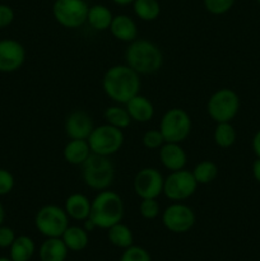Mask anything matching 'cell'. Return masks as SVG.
Listing matches in <instances>:
<instances>
[{
	"instance_id": "cell-1",
	"label": "cell",
	"mask_w": 260,
	"mask_h": 261,
	"mask_svg": "<svg viewBox=\"0 0 260 261\" xmlns=\"http://www.w3.org/2000/svg\"><path fill=\"white\" fill-rule=\"evenodd\" d=\"M140 75L129 65H114L109 68L102 79V88L110 99L117 105H125L139 94Z\"/></svg>"
},
{
	"instance_id": "cell-2",
	"label": "cell",
	"mask_w": 260,
	"mask_h": 261,
	"mask_svg": "<svg viewBox=\"0 0 260 261\" xmlns=\"http://www.w3.org/2000/svg\"><path fill=\"white\" fill-rule=\"evenodd\" d=\"M125 60L139 75H150L162 68L163 54L154 42L148 40H135L129 43L125 51Z\"/></svg>"
},
{
	"instance_id": "cell-3",
	"label": "cell",
	"mask_w": 260,
	"mask_h": 261,
	"mask_svg": "<svg viewBox=\"0 0 260 261\" xmlns=\"http://www.w3.org/2000/svg\"><path fill=\"white\" fill-rule=\"evenodd\" d=\"M125 205L121 196L111 190L98 191L92 200L89 219L97 228L109 229L110 227L120 223L124 218Z\"/></svg>"
},
{
	"instance_id": "cell-4",
	"label": "cell",
	"mask_w": 260,
	"mask_h": 261,
	"mask_svg": "<svg viewBox=\"0 0 260 261\" xmlns=\"http://www.w3.org/2000/svg\"><path fill=\"white\" fill-rule=\"evenodd\" d=\"M82 178L92 190H107L115 180L114 163L107 155L91 153L82 165Z\"/></svg>"
},
{
	"instance_id": "cell-5",
	"label": "cell",
	"mask_w": 260,
	"mask_h": 261,
	"mask_svg": "<svg viewBox=\"0 0 260 261\" xmlns=\"http://www.w3.org/2000/svg\"><path fill=\"white\" fill-rule=\"evenodd\" d=\"M240 110V97L233 89L221 88L206 102V112L213 121L231 122Z\"/></svg>"
},
{
	"instance_id": "cell-6",
	"label": "cell",
	"mask_w": 260,
	"mask_h": 261,
	"mask_svg": "<svg viewBox=\"0 0 260 261\" xmlns=\"http://www.w3.org/2000/svg\"><path fill=\"white\" fill-rule=\"evenodd\" d=\"M191 127L190 115L178 107L167 110L160 122V132L166 143H183L190 135Z\"/></svg>"
},
{
	"instance_id": "cell-7",
	"label": "cell",
	"mask_w": 260,
	"mask_h": 261,
	"mask_svg": "<svg viewBox=\"0 0 260 261\" xmlns=\"http://www.w3.org/2000/svg\"><path fill=\"white\" fill-rule=\"evenodd\" d=\"M35 226L45 237H61L69 227V217L65 209L54 204L43 205L35 216Z\"/></svg>"
},
{
	"instance_id": "cell-8",
	"label": "cell",
	"mask_w": 260,
	"mask_h": 261,
	"mask_svg": "<svg viewBox=\"0 0 260 261\" xmlns=\"http://www.w3.org/2000/svg\"><path fill=\"white\" fill-rule=\"evenodd\" d=\"M87 140H88L92 153L110 157L121 149L125 137L121 129H117L109 124H103L99 126H94Z\"/></svg>"
},
{
	"instance_id": "cell-9",
	"label": "cell",
	"mask_w": 260,
	"mask_h": 261,
	"mask_svg": "<svg viewBox=\"0 0 260 261\" xmlns=\"http://www.w3.org/2000/svg\"><path fill=\"white\" fill-rule=\"evenodd\" d=\"M88 9L86 0H55L53 15L61 27L76 30L87 23Z\"/></svg>"
},
{
	"instance_id": "cell-10",
	"label": "cell",
	"mask_w": 260,
	"mask_h": 261,
	"mask_svg": "<svg viewBox=\"0 0 260 261\" xmlns=\"http://www.w3.org/2000/svg\"><path fill=\"white\" fill-rule=\"evenodd\" d=\"M198 189V182L193 172L188 170L172 171L163 182V194L171 201H184L193 196Z\"/></svg>"
},
{
	"instance_id": "cell-11",
	"label": "cell",
	"mask_w": 260,
	"mask_h": 261,
	"mask_svg": "<svg viewBox=\"0 0 260 261\" xmlns=\"http://www.w3.org/2000/svg\"><path fill=\"white\" fill-rule=\"evenodd\" d=\"M196 222L193 209L181 201H173L163 211L162 223L172 233H186Z\"/></svg>"
},
{
	"instance_id": "cell-12",
	"label": "cell",
	"mask_w": 260,
	"mask_h": 261,
	"mask_svg": "<svg viewBox=\"0 0 260 261\" xmlns=\"http://www.w3.org/2000/svg\"><path fill=\"white\" fill-rule=\"evenodd\" d=\"M165 177L157 168L145 167L138 171L134 177V191L140 199H157L163 194Z\"/></svg>"
},
{
	"instance_id": "cell-13",
	"label": "cell",
	"mask_w": 260,
	"mask_h": 261,
	"mask_svg": "<svg viewBox=\"0 0 260 261\" xmlns=\"http://www.w3.org/2000/svg\"><path fill=\"white\" fill-rule=\"evenodd\" d=\"M24 61L25 50L22 43L12 38L0 41V73H14Z\"/></svg>"
},
{
	"instance_id": "cell-14",
	"label": "cell",
	"mask_w": 260,
	"mask_h": 261,
	"mask_svg": "<svg viewBox=\"0 0 260 261\" xmlns=\"http://www.w3.org/2000/svg\"><path fill=\"white\" fill-rule=\"evenodd\" d=\"M64 129H65V134L70 139L87 140L91 135L92 130L94 129V124L92 117L86 111L76 110L66 116Z\"/></svg>"
},
{
	"instance_id": "cell-15",
	"label": "cell",
	"mask_w": 260,
	"mask_h": 261,
	"mask_svg": "<svg viewBox=\"0 0 260 261\" xmlns=\"http://www.w3.org/2000/svg\"><path fill=\"white\" fill-rule=\"evenodd\" d=\"M160 161L168 171L184 170L188 163V155L181 143H165L160 148Z\"/></svg>"
},
{
	"instance_id": "cell-16",
	"label": "cell",
	"mask_w": 260,
	"mask_h": 261,
	"mask_svg": "<svg viewBox=\"0 0 260 261\" xmlns=\"http://www.w3.org/2000/svg\"><path fill=\"white\" fill-rule=\"evenodd\" d=\"M110 32L116 40L121 42L130 43L138 38L137 23L126 14L114 15V19L110 25Z\"/></svg>"
},
{
	"instance_id": "cell-17",
	"label": "cell",
	"mask_w": 260,
	"mask_h": 261,
	"mask_svg": "<svg viewBox=\"0 0 260 261\" xmlns=\"http://www.w3.org/2000/svg\"><path fill=\"white\" fill-rule=\"evenodd\" d=\"M125 107L132 120L135 122L145 124V122H149L154 116V106L149 98L142 94H137L132 99H129L125 103Z\"/></svg>"
},
{
	"instance_id": "cell-18",
	"label": "cell",
	"mask_w": 260,
	"mask_h": 261,
	"mask_svg": "<svg viewBox=\"0 0 260 261\" xmlns=\"http://www.w3.org/2000/svg\"><path fill=\"white\" fill-rule=\"evenodd\" d=\"M91 205L92 200H89L84 194L74 193L69 195L65 200V209L66 214L69 218L74 219V221H86L89 218L91 214Z\"/></svg>"
},
{
	"instance_id": "cell-19",
	"label": "cell",
	"mask_w": 260,
	"mask_h": 261,
	"mask_svg": "<svg viewBox=\"0 0 260 261\" xmlns=\"http://www.w3.org/2000/svg\"><path fill=\"white\" fill-rule=\"evenodd\" d=\"M92 150L88 144V140L84 139H70L64 147L63 155L65 162L73 166H82L91 155Z\"/></svg>"
},
{
	"instance_id": "cell-20",
	"label": "cell",
	"mask_w": 260,
	"mask_h": 261,
	"mask_svg": "<svg viewBox=\"0 0 260 261\" xmlns=\"http://www.w3.org/2000/svg\"><path fill=\"white\" fill-rule=\"evenodd\" d=\"M68 251L61 237H48L41 245L38 255L41 261H65Z\"/></svg>"
},
{
	"instance_id": "cell-21",
	"label": "cell",
	"mask_w": 260,
	"mask_h": 261,
	"mask_svg": "<svg viewBox=\"0 0 260 261\" xmlns=\"http://www.w3.org/2000/svg\"><path fill=\"white\" fill-rule=\"evenodd\" d=\"M114 15L110 8L102 4H94L89 7L88 15H87V23L96 31H107L110 30Z\"/></svg>"
},
{
	"instance_id": "cell-22",
	"label": "cell",
	"mask_w": 260,
	"mask_h": 261,
	"mask_svg": "<svg viewBox=\"0 0 260 261\" xmlns=\"http://www.w3.org/2000/svg\"><path fill=\"white\" fill-rule=\"evenodd\" d=\"M61 239L70 251H82L88 246L89 242L88 232L84 229V227L78 226H69Z\"/></svg>"
},
{
	"instance_id": "cell-23",
	"label": "cell",
	"mask_w": 260,
	"mask_h": 261,
	"mask_svg": "<svg viewBox=\"0 0 260 261\" xmlns=\"http://www.w3.org/2000/svg\"><path fill=\"white\" fill-rule=\"evenodd\" d=\"M10 249V259L13 261H30L36 251L33 240L28 236L15 237Z\"/></svg>"
},
{
	"instance_id": "cell-24",
	"label": "cell",
	"mask_w": 260,
	"mask_h": 261,
	"mask_svg": "<svg viewBox=\"0 0 260 261\" xmlns=\"http://www.w3.org/2000/svg\"><path fill=\"white\" fill-rule=\"evenodd\" d=\"M107 237H109V241L111 242L114 246L120 247V249H127L133 245L134 242V236H133V232L126 224L124 223H116L115 226L110 227L107 229Z\"/></svg>"
},
{
	"instance_id": "cell-25",
	"label": "cell",
	"mask_w": 260,
	"mask_h": 261,
	"mask_svg": "<svg viewBox=\"0 0 260 261\" xmlns=\"http://www.w3.org/2000/svg\"><path fill=\"white\" fill-rule=\"evenodd\" d=\"M133 9L135 15L144 22H153L161 14V4L158 0H134Z\"/></svg>"
},
{
	"instance_id": "cell-26",
	"label": "cell",
	"mask_w": 260,
	"mask_h": 261,
	"mask_svg": "<svg viewBox=\"0 0 260 261\" xmlns=\"http://www.w3.org/2000/svg\"><path fill=\"white\" fill-rule=\"evenodd\" d=\"M103 117L105 120H106V124L121 130L126 129L133 121L129 112H127L126 107H122L120 106V105H115V106L107 107V109L105 110Z\"/></svg>"
},
{
	"instance_id": "cell-27",
	"label": "cell",
	"mask_w": 260,
	"mask_h": 261,
	"mask_svg": "<svg viewBox=\"0 0 260 261\" xmlns=\"http://www.w3.org/2000/svg\"><path fill=\"white\" fill-rule=\"evenodd\" d=\"M191 172H193L198 185H208V184L213 182L218 176V167L214 162L205 160L199 162Z\"/></svg>"
},
{
	"instance_id": "cell-28",
	"label": "cell",
	"mask_w": 260,
	"mask_h": 261,
	"mask_svg": "<svg viewBox=\"0 0 260 261\" xmlns=\"http://www.w3.org/2000/svg\"><path fill=\"white\" fill-rule=\"evenodd\" d=\"M214 143L219 148H229L236 143V130L231 122H218L213 133Z\"/></svg>"
},
{
	"instance_id": "cell-29",
	"label": "cell",
	"mask_w": 260,
	"mask_h": 261,
	"mask_svg": "<svg viewBox=\"0 0 260 261\" xmlns=\"http://www.w3.org/2000/svg\"><path fill=\"white\" fill-rule=\"evenodd\" d=\"M236 0H203L206 12L213 15H223L228 13Z\"/></svg>"
},
{
	"instance_id": "cell-30",
	"label": "cell",
	"mask_w": 260,
	"mask_h": 261,
	"mask_svg": "<svg viewBox=\"0 0 260 261\" xmlns=\"http://www.w3.org/2000/svg\"><path fill=\"white\" fill-rule=\"evenodd\" d=\"M120 261H152L150 260V255L144 247L135 246L132 245L130 247L125 249V251L122 252Z\"/></svg>"
},
{
	"instance_id": "cell-31",
	"label": "cell",
	"mask_w": 260,
	"mask_h": 261,
	"mask_svg": "<svg viewBox=\"0 0 260 261\" xmlns=\"http://www.w3.org/2000/svg\"><path fill=\"white\" fill-rule=\"evenodd\" d=\"M160 203L157 199H142L139 204L140 216L145 219H154L160 216Z\"/></svg>"
},
{
	"instance_id": "cell-32",
	"label": "cell",
	"mask_w": 260,
	"mask_h": 261,
	"mask_svg": "<svg viewBox=\"0 0 260 261\" xmlns=\"http://www.w3.org/2000/svg\"><path fill=\"white\" fill-rule=\"evenodd\" d=\"M143 145L148 149H160L163 144H165V139H163V135L161 134L160 129L158 130H148L144 133L142 138Z\"/></svg>"
},
{
	"instance_id": "cell-33",
	"label": "cell",
	"mask_w": 260,
	"mask_h": 261,
	"mask_svg": "<svg viewBox=\"0 0 260 261\" xmlns=\"http://www.w3.org/2000/svg\"><path fill=\"white\" fill-rule=\"evenodd\" d=\"M14 176L8 170L0 168V196L8 195L14 188Z\"/></svg>"
},
{
	"instance_id": "cell-34",
	"label": "cell",
	"mask_w": 260,
	"mask_h": 261,
	"mask_svg": "<svg viewBox=\"0 0 260 261\" xmlns=\"http://www.w3.org/2000/svg\"><path fill=\"white\" fill-rule=\"evenodd\" d=\"M15 233L10 227L0 226V247L2 249H7V247L12 246V244L15 240Z\"/></svg>"
},
{
	"instance_id": "cell-35",
	"label": "cell",
	"mask_w": 260,
	"mask_h": 261,
	"mask_svg": "<svg viewBox=\"0 0 260 261\" xmlns=\"http://www.w3.org/2000/svg\"><path fill=\"white\" fill-rule=\"evenodd\" d=\"M14 20V10L7 4H0V28L10 25Z\"/></svg>"
},
{
	"instance_id": "cell-36",
	"label": "cell",
	"mask_w": 260,
	"mask_h": 261,
	"mask_svg": "<svg viewBox=\"0 0 260 261\" xmlns=\"http://www.w3.org/2000/svg\"><path fill=\"white\" fill-rule=\"evenodd\" d=\"M252 150H254L256 158H260V130H257L256 134L252 138Z\"/></svg>"
},
{
	"instance_id": "cell-37",
	"label": "cell",
	"mask_w": 260,
	"mask_h": 261,
	"mask_svg": "<svg viewBox=\"0 0 260 261\" xmlns=\"http://www.w3.org/2000/svg\"><path fill=\"white\" fill-rule=\"evenodd\" d=\"M251 171H252V176H254L255 180L260 184V158H256V160L254 161Z\"/></svg>"
},
{
	"instance_id": "cell-38",
	"label": "cell",
	"mask_w": 260,
	"mask_h": 261,
	"mask_svg": "<svg viewBox=\"0 0 260 261\" xmlns=\"http://www.w3.org/2000/svg\"><path fill=\"white\" fill-rule=\"evenodd\" d=\"M112 3H115L116 5H121V7H126L134 3V0H111Z\"/></svg>"
},
{
	"instance_id": "cell-39",
	"label": "cell",
	"mask_w": 260,
	"mask_h": 261,
	"mask_svg": "<svg viewBox=\"0 0 260 261\" xmlns=\"http://www.w3.org/2000/svg\"><path fill=\"white\" fill-rule=\"evenodd\" d=\"M4 219H5V209L3 206V204L0 203V226H3L4 223Z\"/></svg>"
},
{
	"instance_id": "cell-40",
	"label": "cell",
	"mask_w": 260,
	"mask_h": 261,
	"mask_svg": "<svg viewBox=\"0 0 260 261\" xmlns=\"http://www.w3.org/2000/svg\"><path fill=\"white\" fill-rule=\"evenodd\" d=\"M0 261H13V260L10 259V257L9 259H8V257H0Z\"/></svg>"
},
{
	"instance_id": "cell-41",
	"label": "cell",
	"mask_w": 260,
	"mask_h": 261,
	"mask_svg": "<svg viewBox=\"0 0 260 261\" xmlns=\"http://www.w3.org/2000/svg\"><path fill=\"white\" fill-rule=\"evenodd\" d=\"M256 2H257V3H259V4H260V0H256Z\"/></svg>"
}]
</instances>
